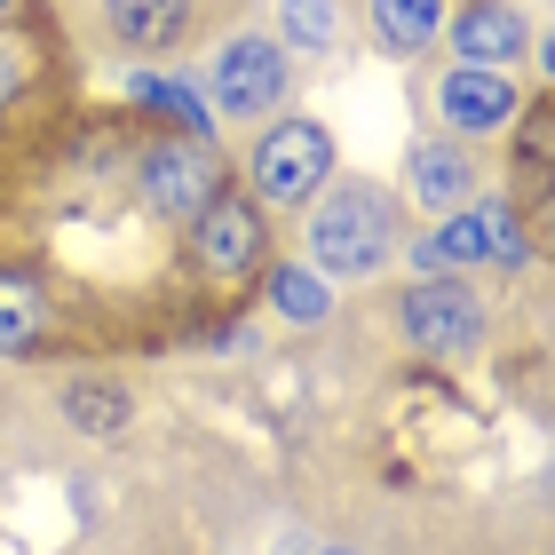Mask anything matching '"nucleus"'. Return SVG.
<instances>
[{
    "label": "nucleus",
    "instance_id": "1",
    "mask_svg": "<svg viewBox=\"0 0 555 555\" xmlns=\"http://www.w3.org/2000/svg\"><path fill=\"white\" fill-rule=\"evenodd\" d=\"M397 231V207H389V191H373V183H341V191H325L318 207H310V262L325 278H373L389 262V238Z\"/></svg>",
    "mask_w": 555,
    "mask_h": 555
},
{
    "label": "nucleus",
    "instance_id": "2",
    "mask_svg": "<svg viewBox=\"0 0 555 555\" xmlns=\"http://www.w3.org/2000/svg\"><path fill=\"white\" fill-rule=\"evenodd\" d=\"M246 183H255L262 207H310V198L334 183V135L318 119H278L246 159Z\"/></svg>",
    "mask_w": 555,
    "mask_h": 555
},
{
    "label": "nucleus",
    "instance_id": "3",
    "mask_svg": "<svg viewBox=\"0 0 555 555\" xmlns=\"http://www.w3.org/2000/svg\"><path fill=\"white\" fill-rule=\"evenodd\" d=\"M421 270H468V262H524V231L508 198H485V207H452L437 231L413 246Z\"/></svg>",
    "mask_w": 555,
    "mask_h": 555
},
{
    "label": "nucleus",
    "instance_id": "4",
    "mask_svg": "<svg viewBox=\"0 0 555 555\" xmlns=\"http://www.w3.org/2000/svg\"><path fill=\"white\" fill-rule=\"evenodd\" d=\"M405 334H413V349H428V358H476V349H485V301H476L452 270L444 278L428 270L405 294Z\"/></svg>",
    "mask_w": 555,
    "mask_h": 555
},
{
    "label": "nucleus",
    "instance_id": "5",
    "mask_svg": "<svg viewBox=\"0 0 555 555\" xmlns=\"http://www.w3.org/2000/svg\"><path fill=\"white\" fill-rule=\"evenodd\" d=\"M222 191V167H215V151L183 135V143H159V151H143V198H151V215H167V222H191L207 198Z\"/></svg>",
    "mask_w": 555,
    "mask_h": 555
},
{
    "label": "nucleus",
    "instance_id": "6",
    "mask_svg": "<svg viewBox=\"0 0 555 555\" xmlns=\"http://www.w3.org/2000/svg\"><path fill=\"white\" fill-rule=\"evenodd\" d=\"M191 246H198V270L207 278H246L262 262V207H246L238 191H215L191 215Z\"/></svg>",
    "mask_w": 555,
    "mask_h": 555
},
{
    "label": "nucleus",
    "instance_id": "7",
    "mask_svg": "<svg viewBox=\"0 0 555 555\" xmlns=\"http://www.w3.org/2000/svg\"><path fill=\"white\" fill-rule=\"evenodd\" d=\"M516 112H524V95H516L508 72H492V64H452L437 80V119L452 135H500Z\"/></svg>",
    "mask_w": 555,
    "mask_h": 555
},
{
    "label": "nucleus",
    "instance_id": "8",
    "mask_svg": "<svg viewBox=\"0 0 555 555\" xmlns=\"http://www.w3.org/2000/svg\"><path fill=\"white\" fill-rule=\"evenodd\" d=\"M278 95H286V56H278V40L238 33V40L215 56V104L238 112V119H255V112L278 104Z\"/></svg>",
    "mask_w": 555,
    "mask_h": 555
},
{
    "label": "nucleus",
    "instance_id": "9",
    "mask_svg": "<svg viewBox=\"0 0 555 555\" xmlns=\"http://www.w3.org/2000/svg\"><path fill=\"white\" fill-rule=\"evenodd\" d=\"M444 40L461 48V64H492V72H508V64L524 56V40H532V33H524V16L508 9V0H468V9L444 24Z\"/></svg>",
    "mask_w": 555,
    "mask_h": 555
},
{
    "label": "nucleus",
    "instance_id": "10",
    "mask_svg": "<svg viewBox=\"0 0 555 555\" xmlns=\"http://www.w3.org/2000/svg\"><path fill=\"white\" fill-rule=\"evenodd\" d=\"M405 183H413V198L421 207H468V191H476V159L468 151H452V143H421L413 159H405Z\"/></svg>",
    "mask_w": 555,
    "mask_h": 555
},
{
    "label": "nucleus",
    "instance_id": "11",
    "mask_svg": "<svg viewBox=\"0 0 555 555\" xmlns=\"http://www.w3.org/2000/svg\"><path fill=\"white\" fill-rule=\"evenodd\" d=\"M40 334H48V294L24 270H0V358L40 349Z\"/></svg>",
    "mask_w": 555,
    "mask_h": 555
},
{
    "label": "nucleus",
    "instance_id": "12",
    "mask_svg": "<svg viewBox=\"0 0 555 555\" xmlns=\"http://www.w3.org/2000/svg\"><path fill=\"white\" fill-rule=\"evenodd\" d=\"M104 24L128 48H167L191 24V0H104Z\"/></svg>",
    "mask_w": 555,
    "mask_h": 555
},
{
    "label": "nucleus",
    "instance_id": "13",
    "mask_svg": "<svg viewBox=\"0 0 555 555\" xmlns=\"http://www.w3.org/2000/svg\"><path fill=\"white\" fill-rule=\"evenodd\" d=\"M373 33H382L397 56H413L444 33V0H373Z\"/></svg>",
    "mask_w": 555,
    "mask_h": 555
},
{
    "label": "nucleus",
    "instance_id": "14",
    "mask_svg": "<svg viewBox=\"0 0 555 555\" xmlns=\"http://www.w3.org/2000/svg\"><path fill=\"white\" fill-rule=\"evenodd\" d=\"M270 310L294 318V325H318L325 310H334V294H325V270H310V262H278V270H270Z\"/></svg>",
    "mask_w": 555,
    "mask_h": 555
},
{
    "label": "nucleus",
    "instance_id": "15",
    "mask_svg": "<svg viewBox=\"0 0 555 555\" xmlns=\"http://www.w3.org/2000/svg\"><path fill=\"white\" fill-rule=\"evenodd\" d=\"M64 421H80L88 437H119V428H128V389L119 382H72L64 389Z\"/></svg>",
    "mask_w": 555,
    "mask_h": 555
},
{
    "label": "nucleus",
    "instance_id": "16",
    "mask_svg": "<svg viewBox=\"0 0 555 555\" xmlns=\"http://www.w3.org/2000/svg\"><path fill=\"white\" fill-rule=\"evenodd\" d=\"M128 95H143V104L159 112V119H175L183 135L207 143V104H198V88H191V80H128Z\"/></svg>",
    "mask_w": 555,
    "mask_h": 555
},
{
    "label": "nucleus",
    "instance_id": "17",
    "mask_svg": "<svg viewBox=\"0 0 555 555\" xmlns=\"http://www.w3.org/2000/svg\"><path fill=\"white\" fill-rule=\"evenodd\" d=\"M334 33H341L334 0H286V40H294V48H325Z\"/></svg>",
    "mask_w": 555,
    "mask_h": 555
},
{
    "label": "nucleus",
    "instance_id": "18",
    "mask_svg": "<svg viewBox=\"0 0 555 555\" xmlns=\"http://www.w3.org/2000/svg\"><path fill=\"white\" fill-rule=\"evenodd\" d=\"M547 143H555V119H547V104H532L524 112V151H516L524 175H547Z\"/></svg>",
    "mask_w": 555,
    "mask_h": 555
},
{
    "label": "nucleus",
    "instance_id": "19",
    "mask_svg": "<svg viewBox=\"0 0 555 555\" xmlns=\"http://www.w3.org/2000/svg\"><path fill=\"white\" fill-rule=\"evenodd\" d=\"M16 88H24V48L0 40V104H16Z\"/></svg>",
    "mask_w": 555,
    "mask_h": 555
},
{
    "label": "nucleus",
    "instance_id": "20",
    "mask_svg": "<svg viewBox=\"0 0 555 555\" xmlns=\"http://www.w3.org/2000/svg\"><path fill=\"white\" fill-rule=\"evenodd\" d=\"M9 9H16V0H0V16H9Z\"/></svg>",
    "mask_w": 555,
    "mask_h": 555
}]
</instances>
